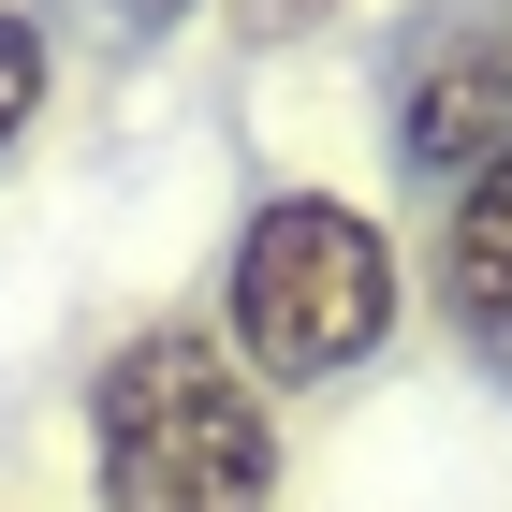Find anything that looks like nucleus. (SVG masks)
Segmentation results:
<instances>
[{
  "mask_svg": "<svg viewBox=\"0 0 512 512\" xmlns=\"http://www.w3.org/2000/svg\"><path fill=\"white\" fill-rule=\"evenodd\" d=\"M118 15H132V30H176V15H191V0H118Z\"/></svg>",
  "mask_w": 512,
  "mask_h": 512,
  "instance_id": "obj_7",
  "label": "nucleus"
},
{
  "mask_svg": "<svg viewBox=\"0 0 512 512\" xmlns=\"http://www.w3.org/2000/svg\"><path fill=\"white\" fill-rule=\"evenodd\" d=\"M235 352L249 381H337V366H366L395 337V249L366 205L337 191H278L264 220L235 235Z\"/></svg>",
  "mask_w": 512,
  "mask_h": 512,
  "instance_id": "obj_2",
  "label": "nucleus"
},
{
  "mask_svg": "<svg viewBox=\"0 0 512 512\" xmlns=\"http://www.w3.org/2000/svg\"><path fill=\"white\" fill-rule=\"evenodd\" d=\"M235 15H249V30H308L322 0H235Z\"/></svg>",
  "mask_w": 512,
  "mask_h": 512,
  "instance_id": "obj_6",
  "label": "nucleus"
},
{
  "mask_svg": "<svg viewBox=\"0 0 512 512\" xmlns=\"http://www.w3.org/2000/svg\"><path fill=\"white\" fill-rule=\"evenodd\" d=\"M439 308L469 322V352H512V147L439 191Z\"/></svg>",
  "mask_w": 512,
  "mask_h": 512,
  "instance_id": "obj_4",
  "label": "nucleus"
},
{
  "mask_svg": "<svg viewBox=\"0 0 512 512\" xmlns=\"http://www.w3.org/2000/svg\"><path fill=\"white\" fill-rule=\"evenodd\" d=\"M498 147H512V15H425L395 59V161L469 191Z\"/></svg>",
  "mask_w": 512,
  "mask_h": 512,
  "instance_id": "obj_3",
  "label": "nucleus"
},
{
  "mask_svg": "<svg viewBox=\"0 0 512 512\" xmlns=\"http://www.w3.org/2000/svg\"><path fill=\"white\" fill-rule=\"evenodd\" d=\"M30 118H44V30L15 15V0H0V147H15Z\"/></svg>",
  "mask_w": 512,
  "mask_h": 512,
  "instance_id": "obj_5",
  "label": "nucleus"
},
{
  "mask_svg": "<svg viewBox=\"0 0 512 512\" xmlns=\"http://www.w3.org/2000/svg\"><path fill=\"white\" fill-rule=\"evenodd\" d=\"M88 483L103 512H278V410L235 337L161 322L88 381Z\"/></svg>",
  "mask_w": 512,
  "mask_h": 512,
  "instance_id": "obj_1",
  "label": "nucleus"
}]
</instances>
